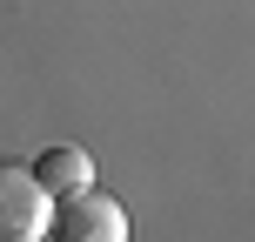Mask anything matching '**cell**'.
Returning a JSON list of instances; mask_svg holds the SVG:
<instances>
[{
    "instance_id": "6da1fadb",
    "label": "cell",
    "mask_w": 255,
    "mask_h": 242,
    "mask_svg": "<svg viewBox=\"0 0 255 242\" xmlns=\"http://www.w3.org/2000/svg\"><path fill=\"white\" fill-rule=\"evenodd\" d=\"M54 229V195L40 189L34 162H0V242H40Z\"/></svg>"
},
{
    "instance_id": "7a4b0ae2",
    "label": "cell",
    "mask_w": 255,
    "mask_h": 242,
    "mask_svg": "<svg viewBox=\"0 0 255 242\" xmlns=\"http://www.w3.org/2000/svg\"><path fill=\"white\" fill-rule=\"evenodd\" d=\"M54 229H61V242H121L128 236V209L88 182V189L54 202Z\"/></svg>"
},
{
    "instance_id": "3957f363",
    "label": "cell",
    "mask_w": 255,
    "mask_h": 242,
    "mask_svg": "<svg viewBox=\"0 0 255 242\" xmlns=\"http://www.w3.org/2000/svg\"><path fill=\"white\" fill-rule=\"evenodd\" d=\"M34 175H40V189L61 202V195H74V189H88V182H94V155L74 148V141H54V148L34 155Z\"/></svg>"
}]
</instances>
